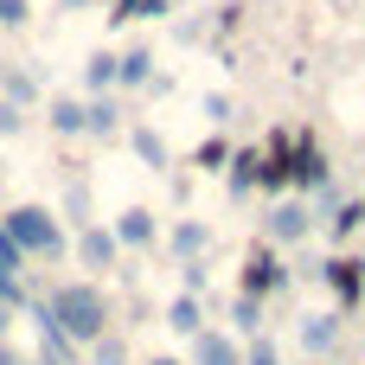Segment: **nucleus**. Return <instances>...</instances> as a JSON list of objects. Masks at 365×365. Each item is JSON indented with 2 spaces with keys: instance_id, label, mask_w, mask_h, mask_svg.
Masks as SVG:
<instances>
[{
  "instance_id": "f257e3e1",
  "label": "nucleus",
  "mask_w": 365,
  "mask_h": 365,
  "mask_svg": "<svg viewBox=\"0 0 365 365\" xmlns=\"http://www.w3.org/2000/svg\"><path fill=\"white\" fill-rule=\"evenodd\" d=\"M45 302H51V321L64 327V340H77V346H96L103 334H115V308L96 282H58Z\"/></svg>"
},
{
  "instance_id": "f03ea898",
  "label": "nucleus",
  "mask_w": 365,
  "mask_h": 365,
  "mask_svg": "<svg viewBox=\"0 0 365 365\" xmlns=\"http://www.w3.org/2000/svg\"><path fill=\"white\" fill-rule=\"evenodd\" d=\"M0 225H6V237L19 244L26 263H51V257H64V225H58L51 205H32V199H26V205H13Z\"/></svg>"
},
{
  "instance_id": "7ed1b4c3",
  "label": "nucleus",
  "mask_w": 365,
  "mask_h": 365,
  "mask_svg": "<svg viewBox=\"0 0 365 365\" xmlns=\"http://www.w3.org/2000/svg\"><path fill=\"white\" fill-rule=\"evenodd\" d=\"M26 321H32V346H38L32 359H38V365H83V346L64 340V327L51 321V302H45V295L26 302Z\"/></svg>"
},
{
  "instance_id": "20e7f679",
  "label": "nucleus",
  "mask_w": 365,
  "mask_h": 365,
  "mask_svg": "<svg viewBox=\"0 0 365 365\" xmlns=\"http://www.w3.org/2000/svg\"><path fill=\"white\" fill-rule=\"evenodd\" d=\"M308 231H314V205H308L302 192L276 199V205H269V218H263V237H269L276 250H295V244H308Z\"/></svg>"
},
{
  "instance_id": "39448f33",
  "label": "nucleus",
  "mask_w": 365,
  "mask_h": 365,
  "mask_svg": "<svg viewBox=\"0 0 365 365\" xmlns=\"http://www.w3.org/2000/svg\"><path fill=\"white\" fill-rule=\"evenodd\" d=\"M269 289H289V263L276 257V244H263V250H250L244 257V282H237V295H269Z\"/></svg>"
},
{
  "instance_id": "423d86ee",
  "label": "nucleus",
  "mask_w": 365,
  "mask_h": 365,
  "mask_svg": "<svg viewBox=\"0 0 365 365\" xmlns=\"http://www.w3.org/2000/svg\"><path fill=\"white\" fill-rule=\"evenodd\" d=\"M314 276L334 289L340 308H359V295H365V263L359 257H327V263H314Z\"/></svg>"
},
{
  "instance_id": "0eeeda50",
  "label": "nucleus",
  "mask_w": 365,
  "mask_h": 365,
  "mask_svg": "<svg viewBox=\"0 0 365 365\" xmlns=\"http://www.w3.org/2000/svg\"><path fill=\"white\" fill-rule=\"evenodd\" d=\"M77 263H83L90 276L115 269V263H122V244H115V231H109V225H83V231H77Z\"/></svg>"
},
{
  "instance_id": "6e6552de",
  "label": "nucleus",
  "mask_w": 365,
  "mask_h": 365,
  "mask_svg": "<svg viewBox=\"0 0 365 365\" xmlns=\"http://www.w3.org/2000/svg\"><path fill=\"white\" fill-rule=\"evenodd\" d=\"M186 365H244V340L231 327H205V334H192Z\"/></svg>"
},
{
  "instance_id": "1a4fd4ad",
  "label": "nucleus",
  "mask_w": 365,
  "mask_h": 365,
  "mask_svg": "<svg viewBox=\"0 0 365 365\" xmlns=\"http://www.w3.org/2000/svg\"><path fill=\"white\" fill-rule=\"evenodd\" d=\"M109 231H115V244H122V250H148V244L160 237V218H154L148 205H128V212H115V225H109Z\"/></svg>"
},
{
  "instance_id": "9d476101",
  "label": "nucleus",
  "mask_w": 365,
  "mask_h": 365,
  "mask_svg": "<svg viewBox=\"0 0 365 365\" xmlns=\"http://www.w3.org/2000/svg\"><path fill=\"white\" fill-rule=\"evenodd\" d=\"M295 340H302V353H308V359H327V353L340 346V314H302Z\"/></svg>"
},
{
  "instance_id": "9b49d317",
  "label": "nucleus",
  "mask_w": 365,
  "mask_h": 365,
  "mask_svg": "<svg viewBox=\"0 0 365 365\" xmlns=\"http://www.w3.org/2000/svg\"><path fill=\"white\" fill-rule=\"evenodd\" d=\"M148 83H154V51L148 45L115 51V90H148Z\"/></svg>"
},
{
  "instance_id": "f8f14e48",
  "label": "nucleus",
  "mask_w": 365,
  "mask_h": 365,
  "mask_svg": "<svg viewBox=\"0 0 365 365\" xmlns=\"http://www.w3.org/2000/svg\"><path fill=\"white\" fill-rule=\"evenodd\" d=\"M122 128V103L115 96H83V135L90 141H109Z\"/></svg>"
},
{
  "instance_id": "ddd939ff",
  "label": "nucleus",
  "mask_w": 365,
  "mask_h": 365,
  "mask_svg": "<svg viewBox=\"0 0 365 365\" xmlns=\"http://www.w3.org/2000/svg\"><path fill=\"white\" fill-rule=\"evenodd\" d=\"M128 148H135V160H141L148 173H167V167H173V154H167L160 128H148V122H135V128H128Z\"/></svg>"
},
{
  "instance_id": "4468645a",
  "label": "nucleus",
  "mask_w": 365,
  "mask_h": 365,
  "mask_svg": "<svg viewBox=\"0 0 365 365\" xmlns=\"http://www.w3.org/2000/svg\"><path fill=\"white\" fill-rule=\"evenodd\" d=\"M167 250H173L180 263H192V257H205V250H212V231H205L199 218H180V225L167 231Z\"/></svg>"
},
{
  "instance_id": "2eb2a0df",
  "label": "nucleus",
  "mask_w": 365,
  "mask_h": 365,
  "mask_svg": "<svg viewBox=\"0 0 365 365\" xmlns=\"http://www.w3.org/2000/svg\"><path fill=\"white\" fill-rule=\"evenodd\" d=\"M160 321H167L173 334L192 340V334H205V302H199V295H173V302L160 308Z\"/></svg>"
},
{
  "instance_id": "dca6fc26",
  "label": "nucleus",
  "mask_w": 365,
  "mask_h": 365,
  "mask_svg": "<svg viewBox=\"0 0 365 365\" xmlns=\"http://www.w3.org/2000/svg\"><path fill=\"white\" fill-rule=\"evenodd\" d=\"M257 180H263V154H257V148H244V154H231V173H225V186H231V199H244V192H257Z\"/></svg>"
},
{
  "instance_id": "f3484780",
  "label": "nucleus",
  "mask_w": 365,
  "mask_h": 365,
  "mask_svg": "<svg viewBox=\"0 0 365 365\" xmlns=\"http://www.w3.org/2000/svg\"><path fill=\"white\" fill-rule=\"evenodd\" d=\"M45 122H51V128H58L64 141H77V135H83V96H51Z\"/></svg>"
},
{
  "instance_id": "a211bd4d",
  "label": "nucleus",
  "mask_w": 365,
  "mask_h": 365,
  "mask_svg": "<svg viewBox=\"0 0 365 365\" xmlns=\"http://www.w3.org/2000/svg\"><path fill=\"white\" fill-rule=\"evenodd\" d=\"M83 90L90 96H109L115 90V51H90L83 58Z\"/></svg>"
},
{
  "instance_id": "6ab92c4d",
  "label": "nucleus",
  "mask_w": 365,
  "mask_h": 365,
  "mask_svg": "<svg viewBox=\"0 0 365 365\" xmlns=\"http://www.w3.org/2000/svg\"><path fill=\"white\" fill-rule=\"evenodd\" d=\"M231 334L237 340H257L263 334V302L257 295H231Z\"/></svg>"
},
{
  "instance_id": "aec40b11",
  "label": "nucleus",
  "mask_w": 365,
  "mask_h": 365,
  "mask_svg": "<svg viewBox=\"0 0 365 365\" xmlns=\"http://www.w3.org/2000/svg\"><path fill=\"white\" fill-rule=\"evenodd\" d=\"M321 225H327V237H334V244H346L353 231H365V199H340V212H334V218H321Z\"/></svg>"
},
{
  "instance_id": "412c9836",
  "label": "nucleus",
  "mask_w": 365,
  "mask_h": 365,
  "mask_svg": "<svg viewBox=\"0 0 365 365\" xmlns=\"http://www.w3.org/2000/svg\"><path fill=\"white\" fill-rule=\"evenodd\" d=\"M0 96L19 103V109H32V103H38V71H6V77H0Z\"/></svg>"
},
{
  "instance_id": "4be33fe9",
  "label": "nucleus",
  "mask_w": 365,
  "mask_h": 365,
  "mask_svg": "<svg viewBox=\"0 0 365 365\" xmlns=\"http://www.w3.org/2000/svg\"><path fill=\"white\" fill-rule=\"evenodd\" d=\"M83 365H128V340L122 334H103L96 346H83Z\"/></svg>"
},
{
  "instance_id": "5701e85b",
  "label": "nucleus",
  "mask_w": 365,
  "mask_h": 365,
  "mask_svg": "<svg viewBox=\"0 0 365 365\" xmlns=\"http://www.w3.org/2000/svg\"><path fill=\"white\" fill-rule=\"evenodd\" d=\"M205 289H212V263H205V257L180 263V295H199V302H205Z\"/></svg>"
},
{
  "instance_id": "b1692460",
  "label": "nucleus",
  "mask_w": 365,
  "mask_h": 365,
  "mask_svg": "<svg viewBox=\"0 0 365 365\" xmlns=\"http://www.w3.org/2000/svg\"><path fill=\"white\" fill-rule=\"evenodd\" d=\"M64 218H71L77 231L90 225V186H83V180H71V186H64Z\"/></svg>"
},
{
  "instance_id": "393cba45",
  "label": "nucleus",
  "mask_w": 365,
  "mask_h": 365,
  "mask_svg": "<svg viewBox=\"0 0 365 365\" xmlns=\"http://www.w3.org/2000/svg\"><path fill=\"white\" fill-rule=\"evenodd\" d=\"M26 302H32V295H26V276H6V269H0V308L26 314Z\"/></svg>"
},
{
  "instance_id": "a878e982",
  "label": "nucleus",
  "mask_w": 365,
  "mask_h": 365,
  "mask_svg": "<svg viewBox=\"0 0 365 365\" xmlns=\"http://www.w3.org/2000/svg\"><path fill=\"white\" fill-rule=\"evenodd\" d=\"M244 365H282V353H276V340H269V334L244 340Z\"/></svg>"
},
{
  "instance_id": "bb28decb",
  "label": "nucleus",
  "mask_w": 365,
  "mask_h": 365,
  "mask_svg": "<svg viewBox=\"0 0 365 365\" xmlns=\"http://www.w3.org/2000/svg\"><path fill=\"white\" fill-rule=\"evenodd\" d=\"M0 269H6V276H26V257H19V244L6 237V225H0Z\"/></svg>"
},
{
  "instance_id": "cd10ccee",
  "label": "nucleus",
  "mask_w": 365,
  "mask_h": 365,
  "mask_svg": "<svg viewBox=\"0 0 365 365\" xmlns=\"http://www.w3.org/2000/svg\"><path fill=\"white\" fill-rule=\"evenodd\" d=\"M19 128H26V109L0 96V141H6V135H19Z\"/></svg>"
},
{
  "instance_id": "c85d7f7f",
  "label": "nucleus",
  "mask_w": 365,
  "mask_h": 365,
  "mask_svg": "<svg viewBox=\"0 0 365 365\" xmlns=\"http://www.w3.org/2000/svg\"><path fill=\"white\" fill-rule=\"evenodd\" d=\"M192 160H199V167H231V148H225V141H205Z\"/></svg>"
},
{
  "instance_id": "c756f323",
  "label": "nucleus",
  "mask_w": 365,
  "mask_h": 365,
  "mask_svg": "<svg viewBox=\"0 0 365 365\" xmlns=\"http://www.w3.org/2000/svg\"><path fill=\"white\" fill-rule=\"evenodd\" d=\"M32 19V0H0V26H26Z\"/></svg>"
},
{
  "instance_id": "7c9ffc66",
  "label": "nucleus",
  "mask_w": 365,
  "mask_h": 365,
  "mask_svg": "<svg viewBox=\"0 0 365 365\" xmlns=\"http://www.w3.org/2000/svg\"><path fill=\"white\" fill-rule=\"evenodd\" d=\"M205 32H212V26H205V19H180V26H173V38H180V45H199V38H205Z\"/></svg>"
},
{
  "instance_id": "2f4dec72",
  "label": "nucleus",
  "mask_w": 365,
  "mask_h": 365,
  "mask_svg": "<svg viewBox=\"0 0 365 365\" xmlns=\"http://www.w3.org/2000/svg\"><path fill=\"white\" fill-rule=\"evenodd\" d=\"M205 115L225 128V122H231V96H225V90H212V96H205Z\"/></svg>"
},
{
  "instance_id": "473e14b6",
  "label": "nucleus",
  "mask_w": 365,
  "mask_h": 365,
  "mask_svg": "<svg viewBox=\"0 0 365 365\" xmlns=\"http://www.w3.org/2000/svg\"><path fill=\"white\" fill-rule=\"evenodd\" d=\"M6 334H13V308H0V346H6Z\"/></svg>"
},
{
  "instance_id": "72a5a7b5",
  "label": "nucleus",
  "mask_w": 365,
  "mask_h": 365,
  "mask_svg": "<svg viewBox=\"0 0 365 365\" xmlns=\"http://www.w3.org/2000/svg\"><path fill=\"white\" fill-rule=\"evenodd\" d=\"M148 365H186V359H173V353H160V359H148Z\"/></svg>"
},
{
  "instance_id": "f704fd0d",
  "label": "nucleus",
  "mask_w": 365,
  "mask_h": 365,
  "mask_svg": "<svg viewBox=\"0 0 365 365\" xmlns=\"http://www.w3.org/2000/svg\"><path fill=\"white\" fill-rule=\"evenodd\" d=\"M64 6H90V0H64Z\"/></svg>"
},
{
  "instance_id": "c9c22d12",
  "label": "nucleus",
  "mask_w": 365,
  "mask_h": 365,
  "mask_svg": "<svg viewBox=\"0 0 365 365\" xmlns=\"http://www.w3.org/2000/svg\"><path fill=\"white\" fill-rule=\"evenodd\" d=\"M13 365H38V359H13Z\"/></svg>"
},
{
  "instance_id": "e433bc0d",
  "label": "nucleus",
  "mask_w": 365,
  "mask_h": 365,
  "mask_svg": "<svg viewBox=\"0 0 365 365\" xmlns=\"http://www.w3.org/2000/svg\"><path fill=\"white\" fill-rule=\"evenodd\" d=\"M308 365H321V359H308Z\"/></svg>"
}]
</instances>
